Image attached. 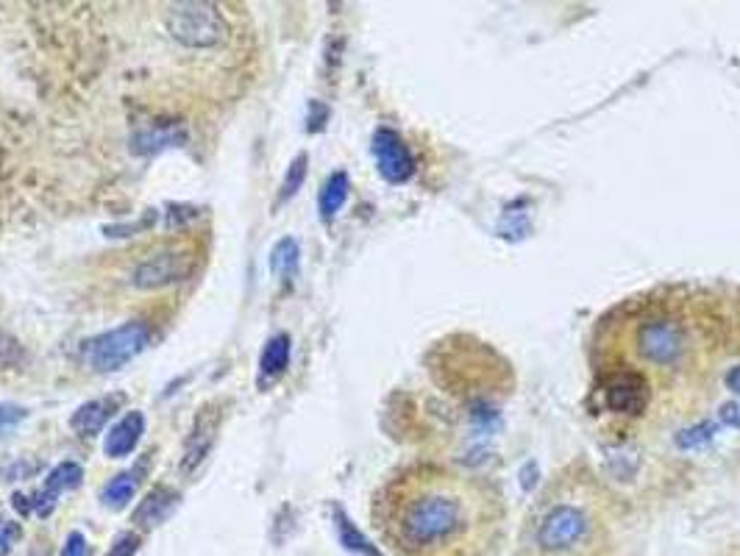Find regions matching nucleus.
Wrapping results in <instances>:
<instances>
[{
  "instance_id": "5",
  "label": "nucleus",
  "mask_w": 740,
  "mask_h": 556,
  "mask_svg": "<svg viewBox=\"0 0 740 556\" xmlns=\"http://www.w3.org/2000/svg\"><path fill=\"white\" fill-rule=\"evenodd\" d=\"M167 31L187 48H215L226 39V20L212 3H176L167 12Z\"/></svg>"
},
{
  "instance_id": "14",
  "label": "nucleus",
  "mask_w": 740,
  "mask_h": 556,
  "mask_svg": "<svg viewBox=\"0 0 740 556\" xmlns=\"http://www.w3.org/2000/svg\"><path fill=\"white\" fill-rule=\"evenodd\" d=\"M290 354H293V345H290V337L287 334H273L268 342H265V351H262V359H259V373L265 379H273L287 370L290 365Z\"/></svg>"
},
{
  "instance_id": "26",
  "label": "nucleus",
  "mask_w": 740,
  "mask_h": 556,
  "mask_svg": "<svg viewBox=\"0 0 740 556\" xmlns=\"http://www.w3.org/2000/svg\"><path fill=\"white\" fill-rule=\"evenodd\" d=\"M727 387H729V390H735L740 395V365L732 367V370L727 373Z\"/></svg>"
},
{
  "instance_id": "15",
  "label": "nucleus",
  "mask_w": 740,
  "mask_h": 556,
  "mask_svg": "<svg viewBox=\"0 0 740 556\" xmlns=\"http://www.w3.org/2000/svg\"><path fill=\"white\" fill-rule=\"evenodd\" d=\"M348 190H351V184H348L345 173H332V176L326 178V184H323V190L318 195V209L323 220H332L343 209Z\"/></svg>"
},
{
  "instance_id": "8",
  "label": "nucleus",
  "mask_w": 740,
  "mask_h": 556,
  "mask_svg": "<svg viewBox=\"0 0 740 556\" xmlns=\"http://www.w3.org/2000/svg\"><path fill=\"white\" fill-rule=\"evenodd\" d=\"M373 156H376L382 178L390 184H404L415 170L412 153L393 128H379L373 134Z\"/></svg>"
},
{
  "instance_id": "20",
  "label": "nucleus",
  "mask_w": 740,
  "mask_h": 556,
  "mask_svg": "<svg viewBox=\"0 0 740 556\" xmlns=\"http://www.w3.org/2000/svg\"><path fill=\"white\" fill-rule=\"evenodd\" d=\"M307 165H309L307 153H298L293 162H290V167H287V176H284V184H281V190H279V201H276V206L293 201L295 195H298V190L304 187V178H307Z\"/></svg>"
},
{
  "instance_id": "3",
  "label": "nucleus",
  "mask_w": 740,
  "mask_h": 556,
  "mask_svg": "<svg viewBox=\"0 0 740 556\" xmlns=\"http://www.w3.org/2000/svg\"><path fill=\"white\" fill-rule=\"evenodd\" d=\"M607 551V498L593 476H557L526 518L521 556H607Z\"/></svg>"
},
{
  "instance_id": "21",
  "label": "nucleus",
  "mask_w": 740,
  "mask_h": 556,
  "mask_svg": "<svg viewBox=\"0 0 740 556\" xmlns=\"http://www.w3.org/2000/svg\"><path fill=\"white\" fill-rule=\"evenodd\" d=\"M28 417V412L23 406L17 404H0V440H6L23 420Z\"/></svg>"
},
{
  "instance_id": "24",
  "label": "nucleus",
  "mask_w": 740,
  "mask_h": 556,
  "mask_svg": "<svg viewBox=\"0 0 740 556\" xmlns=\"http://www.w3.org/2000/svg\"><path fill=\"white\" fill-rule=\"evenodd\" d=\"M59 556H92L87 537H84L81 531H70V534H67V540H64V545H62V554Z\"/></svg>"
},
{
  "instance_id": "22",
  "label": "nucleus",
  "mask_w": 740,
  "mask_h": 556,
  "mask_svg": "<svg viewBox=\"0 0 740 556\" xmlns=\"http://www.w3.org/2000/svg\"><path fill=\"white\" fill-rule=\"evenodd\" d=\"M137 551H140V534L123 531V534H117L115 543L109 545V554L106 556H137Z\"/></svg>"
},
{
  "instance_id": "9",
  "label": "nucleus",
  "mask_w": 740,
  "mask_h": 556,
  "mask_svg": "<svg viewBox=\"0 0 740 556\" xmlns=\"http://www.w3.org/2000/svg\"><path fill=\"white\" fill-rule=\"evenodd\" d=\"M217 431H220V412L215 406H204L201 415L195 417L190 437L184 443V454H181V470L184 473H192L209 456L217 440Z\"/></svg>"
},
{
  "instance_id": "25",
  "label": "nucleus",
  "mask_w": 740,
  "mask_h": 556,
  "mask_svg": "<svg viewBox=\"0 0 740 556\" xmlns=\"http://www.w3.org/2000/svg\"><path fill=\"white\" fill-rule=\"evenodd\" d=\"M721 420L729 426H740V404H727L721 409Z\"/></svg>"
},
{
  "instance_id": "2",
  "label": "nucleus",
  "mask_w": 740,
  "mask_h": 556,
  "mask_svg": "<svg viewBox=\"0 0 740 556\" xmlns=\"http://www.w3.org/2000/svg\"><path fill=\"white\" fill-rule=\"evenodd\" d=\"M376 518L398 556H490L501 537V498L485 479L415 465L379 495Z\"/></svg>"
},
{
  "instance_id": "10",
  "label": "nucleus",
  "mask_w": 740,
  "mask_h": 556,
  "mask_svg": "<svg viewBox=\"0 0 740 556\" xmlns=\"http://www.w3.org/2000/svg\"><path fill=\"white\" fill-rule=\"evenodd\" d=\"M84 479V470L76 462H62V465H56V468L48 473V479H45V487L34 495V501H31V512H37L39 518H48L53 509H56V498L67 490H76L78 484Z\"/></svg>"
},
{
  "instance_id": "19",
  "label": "nucleus",
  "mask_w": 740,
  "mask_h": 556,
  "mask_svg": "<svg viewBox=\"0 0 740 556\" xmlns=\"http://www.w3.org/2000/svg\"><path fill=\"white\" fill-rule=\"evenodd\" d=\"M334 518H337V534H340V543H343L345 551H351V554L359 556H382L376 551V545H370L368 540L362 537V531H359L351 520L345 518L340 509L334 512Z\"/></svg>"
},
{
  "instance_id": "12",
  "label": "nucleus",
  "mask_w": 740,
  "mask_h": 556,
  "mask_svg": "<svg viewBox=\"0 0 740 556\" xmlns=\"http://www.w3.org/2000/svg\"><path fill=\"white\" fill-rule=\"evenodd\" d=\"M179 506V493L170 490V487H154L151 493L145 495L140 501V506L134 509V523L140 529H154L159 523H165L173 509Z\"/></svg>"
},
{
  "instance_id": "6",
  "label": "nucleus",
  "mask_w": 740,
  "mask_h": 556,
  "mask_svg": "<svg viewBox=\"0 0 740 556\" xmlns=\"http://www.w3.org/2000/svg\"><path fill=\"white\" fill-rule=\"evenodd\" d=\"M195 270V256L187 248H162L148 253L131 273V284L137 290H162L170 284H179Z\"/></svg>"
},
{
  "instance_id": "1",
  "label": "nucleus",
  "mask_w": 740,
  "mask_h": 556,
  "mask_svg": "<svg viewBox=\"0 0 740 556\" xmlns=\"http://www.w3.org/2000/svg\"><path fill=\"white\" fill-rule=\"evenodd\" d=\"M724 323L696 295L665 292L632 304L607 326L601 373H624L651 395V409L688 415L707 401L727 356Z\"/></svg>"
},
{
  "instance_id": "11",
  "label": "nucleus",
  "mask_w": 740,
  "mask_h": 556,
  "mask_svg": "<svg viewBox=\"0 0 740 556\" xmlns=\"http://www.w3.org/2000/svg\"><path fill=\"white\" fill-rule=\"evenodd\" d=\"M142 434H145V415L134 409V412L120 417L115 426L109 429L106 440H103V454L109 459H123L131 451H137Z\"/></svg>"
},
{
  "instance_id": "17",
  "label": "nucleus",
  "mask_w": 740,
  "mask_h": 556,
  "mask_svg": "<svg viewBox=\"0 0 740 556\" xmlns=\"http://www.w3.org/2000/svg\"><path fill=\"white\" fill-rule=\"evenodd\" d=\"M298 256H301L298 242H295L293 237H284V240L276 242L273 251H270V270H273L279 278H284V281H290V278L298 273Z\"/></svg>"
},
{
  "instance_id": "18",
  "label": "nucleus",
  "mask_w": 740,
  "mask_h": 556,
  "mask_svg": "<svg viewBox=\"0 0 740 556\" xmlns=\"http://www.w3.org/2000/svg\"><path fill=\"white\" fill-rule=\"evenodd\" d=\"M176 142H184V131H176V128H165V131H142L134 137V151L142 153V156H151V153L165 151V148H173Z\"/></svg>"
},
{
  "instance_id": "16",
  "label": "nucleus",
  "mask_w": 740,
  "mask_h": 556,
  "mask_svg": "<svg viewBox=\"0 0 740 556\" xmlns=\"http://www.w3.org/2000/svg\"><path fill=\"white\" fill-rule=\"evenodd\" d=\"M137 484H140V479H137V470L117 473L115 479L103 487V493H101L103 504L112 506V509H123V506H128V501L134 498V493H137Z\"/></svg>"
},
{
  "instance_id": "23",
  "label": "nucleus",
  "mask_w": 740,
  "mask_h": 556,
  "mask_svg": "<svg viewBox=\"0 0 740 556\" xmlns=\"http://www.w3.org/2000/svg\"><path fill=\"white\" fill-rule=\"evenodd\" d=\"M23 537V529L20 523H12V520H0V556H9L14 551L17 540Z\"/></svg>"
},
{
  "instance_id": "7",
  "label": "nucleus",
  "mask_w": 740,
  "mask_h": 556,
  "mask_svg": "<svg viewBox=\"0 0 740 556\" xmlns=\"http://www.w3.org/2000/svg\"><path fill=\"white\" fill-rule=\"evenodd\" d=\"M601 395H604L607 412H613L615 417L635 420L651 412L649 390L624 373H601Z\"/></svg>"
},
{
  "instance_id": "4",
  "label": "nucleus",
  "mask_w": 740,
  "mask_h": 556,
  "mask_svg": "<svg viewBox=\"0 0 740 556\" xmlns=\"http://www.w3.org/2000/svg\"><path fill=\"white\" fill-rule=\"evenodd\" d=\"M151 345V329L142 320H128L117 329L106 331L101 337L87 345V359L98 373H117L123 370L128 362H134L137 356Z\"/></svg>"
},
{
  "instance_id": "13",
  "label": "nucleus",
  "mask_w": 740,
  "mask_h": 556,
  "mask_svg": "<svg viewBox=\"0 0 740 556\" xmlns=\"http://www.w3.org/2000/svg\"><path fill=\"white\" fill-rule=\"evenodd\" d=\"M120 395H112V398H95V401H87L84 406H78L76 415L70 420V426L76 431L78 437H95L101 434V429L106 426V420L115 415V409L120 406Z\"/></svg>"
}]
</instances>
